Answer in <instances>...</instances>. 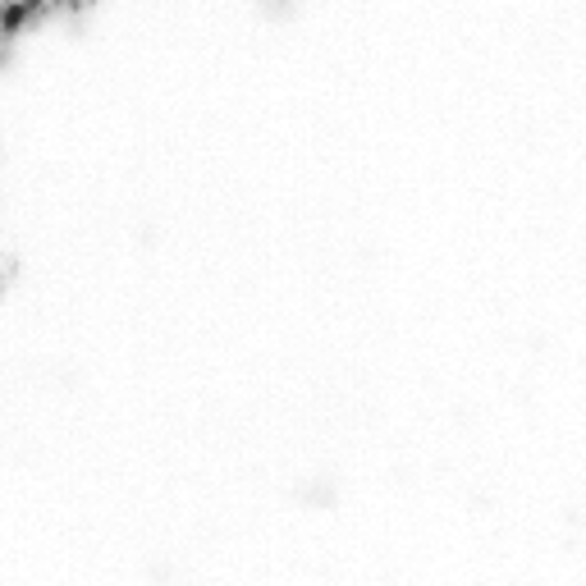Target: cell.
<instances>
[{
	"mask_svg": "<svg viewBox=\"0 0 586 586\" xmlns=\"http://www.w3.org/2000/svg\"><path fill=\"white\" fill-rule=\"evenodd\" d=\"M28 14H33V5H28V0H19V5H10V10L0 14V33L10 37V33H19L23 28V19H28Z\"/></svg>",
	"mask_w": 586,
	"mask_h": 586,
	"instance_id": "obj_1",
	"label": "cell"
}]
</instances>
